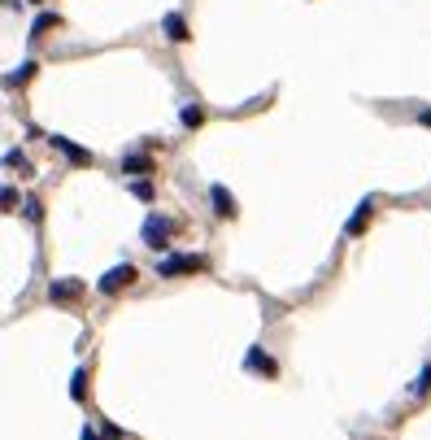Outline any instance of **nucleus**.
<instances>
[{
	"mask_svg": "<svg viewBox=\"0 0 431 440\" xmlns=\"http://www.w3.org/2000/svg\"><path fill=\"white\" fill-rule=\"evenodd\" d=\"M201 266H205L201 257L174 253V257H161V262H157V275H161V279H170V275H192V270H201Z\"/></svg>",
	"mask_w": 431,
	"mask_h": 440,
	"instance_id": "f257e3e1",
	"label": "nucleus"
},
{
	"mask_svg": "<svg viewBox=\"0 0 431 440\" xmlns=\"http://www.w3.org/2000/svg\"><path fill=\"white\" fill-rule=\"evenodd\" d=\"M170 231H174V222L170 218H148L144 222V244H148V249H165V240H170Z\"/></svg>",
	"mask_w": 431,
	"mask_h": 440,
	"instance_id": "f03ea898",
	"label": "nucleus"
},
{
	"mask_svg": "<svg viewBox=\"0 0 431 440\" xmlns=\"http://www.w3.org/2000/svg\"><path fill=\"white\" fill-rule=\"evenodd\" d=\"M131 279H136V266L122 262V266H113V270L101 275V292H118V288H127Z\"/></svg>",
	"mask_w": 431,
	"mask_h": 440,
	"instance_id": "7ed1b4c3",
	"label": "nucleus"
},
{
	"mask_svg": "<svg viewBox=\"0 0 431 440\" xmlns=\"http://www.w3.org/2000/svg\"><path fill=\"white\" fill-rule=\"evenodd\" d=\"M48 144H53V149H61L65 157L74 161V166H92V153H88V149H79V144H70V140H65V136H53V140H48Z\"/></svg>",
	"mask_w": 431,
	"mask_h": 440,
	"instance_id": "20e7f679",
	"label": "nucleus"
},
{
	"mask_svg": "<svg viewBox=\"0 0 431 440\" xmlns=\"http://www.w3.org/2000/svg\"><path fill=\"white\" fill-rule=\"evenodd\" d=\"M209 197H213V214H222V218H236V197L222 188V184H213L209 188Z\"/></svg>",
	"mask_w": 431,
	"mask_h": 440,
	"instance_id": "39448f33",
	"label": "nucleus"
},
{
	"mask_svg": "<svg viewBox=\"0 0 431 440\" xmlns=\"http://www.w3.org/2000/svg\"><path fill=\"white\" fill-rule=\"evenodd\" d=\"M79 292H83L79 279H53V284H48V301H74Z\"/></svg>",
	"mask_w": 431,
	"mask_h": 440,
	"instance_id": "423d86ee",
	"label": "nucleus"
},
{
	"mask_svg": "<svg viewBox=\"0 0 431 440\" xmlns=\"http://www.w3.org/2000/svg\"><path fill=\"white\" fill-rule=\"evenodd\" d=\"M161 26H165V35H170L174 44H184V40H188V22L179 18V13H165V22H161Z\"/></svg>",
	"mask_w": 431,
	"mask_h": 440,
	"instance_id": "0eeeda50",
	"label": "nucleus"
},
{
	"mask_svg": "<svg viewBox=\"0 0 431 440\" xmlns=\"http://www.w3.org/2000/svg\"><path fill=\"white\" fill-rule=\"evenodd\" d=\"M371 209H375L371 201H361V205H357V214L349 218V236H357V231H361V222H366V218H371Z\"/></svg>",
	"mask_w": 431,
	"mask_h": 440,
	"instance_id": "6e6552de",
	"label": "nucleus"
},
{
	"mask_svg": "<svg viewBox=\"0 0 431 440\" xmlns=\"http://www.w3.org/2000/svg\"><path fill=\"white\" fill-rule=\"evenodd\" d=\"M61 18H57V13H40V18H35V26H31V35H44V31H53Z\"/></svg>",
	"mask_w": 431,
	"mask_h": 440,
	"instance_id": "1a4fd4ad",
	"label": "nucleus"
},
{
	"mask_svg": "<svg viewBox=\"0 0 431 440\" xmlns=\"http://www.w3.org/2000/svg\"><path fill=\"white\" fill-rule=\"evenodd\" d=\"M31 70H35V61H22V66L13 70V74L5 79V83H9V88H13V83H26V79H31Z\"/></svg>",
	"mask_w": 431,
	"mask_h": 440,
	"instance_id": "9d476101",
	"label": "nucleus"
},
{
	"mask_svg": "<svg viewBox=\"0 0 431 440\" xmlns=\"http://www.w3.org/2000/svg\"><path fill=\"white\" fill-rule=\"evenodd\" d=\"M122 170H136V174H144V170H153V161H148V157H122Z\"/></svg>",
	"mask_w": 431,
	"mask_h": 440,
	"instance_id": "9b49d317",
	"label": "nucleus"
},
{
	"mask_svg": "<svg viewBox=\"0 0 431 440\" xmlns=\"http://www.w3.org/2000/svg\"><path fill=\"white\" fill-rule=\"evenodd\" d=\"M5 166H9V170H31V166H26V157H22L18 149H9V153H5Z\"/></svg>",
	"mask_w": 431,
	"mask_h": 440,
	"instance_id": "f8f14e48",
	"label": "nucleus"
},
{
	"mask_svg": "<svg viewBox=\"0 0 431 440\" xmlns=\"http://www.w3.org/2000/svg\"><path fill=\"white\" fill-rule=\"evenodd\" d=\"M427 388H431V366H427V370L418 375V380H414V388H409V393H414V397H423Z\"/></svg>",
	"mask_w": 431,
	"mask_h": 440,
	"instance_id": "ddd939ff",
	"label": "nucleus"
},
{
	"mask_svg": "<svg viewBox=\"0 0 431 440\" xmlns=\"http://www.w3.org/2000/svg\"><path fill=\"white\" fill-rule=\"evenodd\" d=\"M184 122H188V127H196V122H201V105H196V101L184 109Z\"/></svg>",
	"mask_w": 431,
	"mask_h": 440,
	"instance_id": "4468645a",
	"label": "nucleus"
},
{
	"mask_svg": "<svg viewBox=\"0 0 431 440\" xmlns=\"http://www.w3.org/2000/svg\"><path fill=\"white\" fill-rule=\"evenodd\" d=\"M248 366H261V370H275V362H270V357H261V353H253V357H248Z\"/></svg>",
	"mask_w": 431,
	"mask_h": 440,
	"instance_id": "2eb2a0df",
	"label": "nucleus"
},
{
	"mask_svg": "<svg viewBox=\"0 0 431 440\" xmlns=\"http://www.w3.org/2000/svg\"><path fill=\"white\" fill-rule=\"evenodd\" d=\"M83 440H96V432H92V427H83Z\"/></svg>",
	"mask_w": 431,
	"mask_h": 440,
	"instance_id": "dca6fc26",
	"label": "nucleus"
},
{
	"mask_svg": "<svg viewBox=\"0 0 431 440\" xmlns=\"http://www.w3.org/2000/svg\"><path fill=\"white\" fill-rule=\"evenodd\" d=\"M423 122H431V109H423Z\"/></svg>",
	"mask_w": 431,
	"mask_h": 440,
	"instance_id": "f3484780",
	"label": "nucleus"
}]
</instances>
